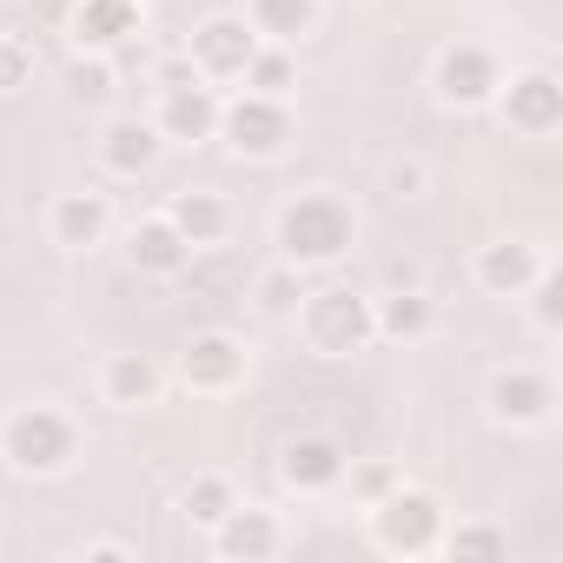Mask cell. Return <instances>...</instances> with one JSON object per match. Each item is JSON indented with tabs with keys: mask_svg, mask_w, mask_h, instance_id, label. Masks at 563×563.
<instances>
[{
	"mask_svg": "<svg viewBox=\"0 0 563 563\" xmlns=\"http://www.w3.org/2000/svg\"><path fill=\"white\" fill-rule=\"evenodd\" d=\"M272 245H278V258L299 265V272H332V265L358 245V212H352L345 192L312 186V192H299V199L278 206Z\"/></svg>",
	"mask_w": 563,
	"mask_h": 563,
	"instance_id": "obj_1",
	"label": "cell"
},
{
	"mask_svg": "<svg viewBox=\"0 0 563 563\" xmlns=\"http://www.w3.org/2000/svg\"><path fill=\"white\" fill-rule=\"evenodd\" d=\"M80 457V424L60 405H14L0 418V464L14 477H60Z\"/></svg>",
	"mask_w": 563,
	"mask_h": 563,
	"instance_id": "obj_2",
	"label": "cell"
},
{
	"mask_svg": "<svg viewBox=\"0 0 563 563\" xmlns=\"http://www.w3.org/2000/svg\"><path fill=\"white\" fill-rule=\"evenodd\" d=\"M299 339L319 352V358H358L378 345L372 332V299L352 292V286H319V292H299Z\"/></svg>",
	"mask_w": 563,
	"mask_h": 563,
	"instance_id": "obj_3",
	"label": "cell"
},
{
	"mask_svg": "<svg viewBox=\"0 0 563 563\" xmlns=\"http://www.w3.org/2000/svg\"><path fill=\"white\" fill-rule=\"evenodd\" d=\"M372 543L385 556H438V537H444V504L424 490V484H391L372 510Z\"/></svg>",
	"mask_w": 563,
	"mask_h": 563,
	"instance_id": "obj_4",
	"label": "cell"
},
{
	"mask_svg": "<svg viewBox=\"0 0 563 563\" xmlns=\"http://www.w3.org/2000/svg\"><path fill=\"white\" fill-rule=\"evenodd\" d=\"M292 107L286 100H272V93H232V100H219V146L232 153V159H252V166H265V159H278L292 146Z\"/></svg>",
	"mask_w": 563,
	"mask_h": 563,
	"instance_id": "obj_5",
	"label": "cell"
},
{
	"mask_svg": "<svg viewBox=\"0 0 563 563\" xmlns=\"http://www.w3.org/2000/svg\"><path fill=\"white\" fill-rule=\"evenodd\" d=\"M173 372H179V385H186L192 398H232V391L252 378V352H245L239 332L206 325V332H192V339L179 345Z\"/></svg>",
	"mask_w": 563,
	"mask_h": 563,
	"instance_id": "obj_6",
	"label": "cell"
},
{
	"mask_svg": "<svg viewBox=\"0 0 563 563\" xmlns=\"http://www.w3.org/2000/svg\"><path fill=\"white\" fill-rule=\"evenodd\" d=\"M497 87H504V60H497L484 41H451V47H438V60H431V93H438L451 113L490 107Z\"/></svg>",
	"mask_w": 563,
	"mask_h": 563,
	"instance_id": "obj_7",
	"label": "cell"
},
{
	"mask_svg": "<svg viewBox=\"0 0 563 563\" xmlns=\"http://www.w3.org/2000/svg\"><path fill=\"white\" fill-rule=\"evenodd\" d=\"M497 120L517 133V140H550L563 126V80L550 67H523V74H504L497 87Z\"/></svg>",
	"mask_w": 563,
	"mask_h": 563,
	"instance_id": "obj_8",
	"label": "cell"
},
{
	"mask_svg": "<svg viewBox=\"0 0 563 563\" xmlns=\"http://www.w3.org/2000/svg\"><path fill=\"white\" fill-rule=\"evenodd\" d=\"M484 411L504 431H543L556 418V385L537 365H497L490 385H484Z\"/></svg>",
	"mask_w": 563,
	"mask_h": 563,
	"instance_id": "obj_9",
	"label": "cell"
},
{
	"mask_svg": "<svg viewBox=\"0 0 563 563\" xmlns=\"http://www.w3.org/2000/svg\"><path fill=\"white\" fill-rule=\"evenodd\" d=\"M252 54H258V34L245 27V14H206V21L192 27V41H186V60H192L199 80H212V87H232Z\"/></svg>",
	"mask_w": 563,
	"mask_h": 563,
	"instance_id": "obj_10",
	"label": "cell"
},
{
	"mask_svg": "<svg viewBox=\"0 0 563 563\" xmlns=\"http://www.w3.org/2000/svg\"><path fill=\"white\" fill-rule=\"evenodd\" d=\"M345 464H352L345 444L325 438V431H299V438L278 444V484L299 490V497H325V490H339V484H345Z\"/></svg>",
	"mask_w": 563,
	"mask_h": 563,
	"instance_id": "obj_11",
	"label": "cell"
},
{
	"mask_svg": "<svg viewBox=\"0 0 563 563\" xmlns=\"http://www.w3.org/2000/svg\"><path fill=\"white\" fill-rule=\"evenodd\" d=\"M212 550L225 556V563H272L278 550H286V523H278V510H265V504H232L212 530Z\"/></svg>",
	"mask_w": 563,
	"mask_h": 563,
	"instance_id": "obj_12",
	"label": "cell"
},
{
	"mask_svg": "<svg viewBox=\"0 0 563 563\" xmlns=\"http://www.w3.org/2000/svg\"><path fill=\"white\" fill-rule=\"evenodd\" d=\"M166 146H206L219 140V87L212 80H186V87H159V113H153Z\"/></svg>",
	"mask_w": 563,
	"mask_h": 563,
	"instance_id": "obj_13",
	"label": "cell"
},
{
	"mask_svg": "<svg viewBox=\"0 0 563 563\" xmlns=\"http://www.w3.org/2000/svg\"><path fill=\"white\" fill-rule=\"evenodd\" d=\"M140 0H74V14H67V41L74 54H120L133 34H140Z\"/></svg>",
	"mask_w": 563,
	"mask_h": 563,
	"instance_id": "obj_14",
	"label": "cell"
},
{
	"mask_svg": "<svg viewBox=\"0 0 563 563\" xmlns=\"http://www.w3.org/2000/svg\"><path fill=\"white\" fill-rule=\"evenodd\" d=\"M107 232H113L107 192H93V186L54 192V206H47V239H54L60 252H93V245H107Z\"/></svg>",
	"mask_w": 563,
	"mask_h": 563,
	"instance_id": "obj_15",
	"label": "cell"
},
{
	"mask_svg": "<svg viewBox=\"0 0 563 563\" xmlns=\"http://www.w3.org/2000/svg\"><path fill=\"white\" fill-rule=\"evenodd\" d=\"M543 265H550V258H543L530 239H490V245H477V258H471L477 286H484L490 299H523V286H530Z\"/></svg>",
	"mask_w": 563,
	"mask_h": 563,
	"instance_id": "obj_16",
	"label": "cell"
},
{
	"mask_svg": "<svg viewBox=\"0 0 563 563\" xmlns=\"http://www.w3.org/2000/svg\"><path fill=\"white\" fill-rule=\"evenodd\" d=\"M126 258H133V272H146V278H179V272L192 265V245H186V232H179L166 212H146V219L126 225Z\"/></svg>",
	"mask_w": 563,
	"mask_h": 563,
	"instance_id": "obj_17",
	"label": "cell"
},
{
	"mask_svg": "<svg viewBox=\"0 0 563 563\" xmlns=\"http://www.w3.org/2000/svg\"><path fill=\"white\" fill-rule=\"evenodd\" d=\"M159 146H166L159 126L140 120V113H113V120L100 126V166H107L113 179H140V173H153Z\"/></svg>",
	"mask_w": 563,
	"mask_h": 563,
	"instance_id": "obj_18",
	"label": "cell"
},
{
	"mask_svg": "<svg viewBox=\"0 0 563 563\" xmlns=\"http://www.w3.org/2000/svg\"><path fill=\"white\" fill-rule=\"evenodd\" d=\"M159 391H166V372L146 352H107L100 358V405L146 411V405H159Z\"/></svg>",
	"mask_w": 563,
	"mask_h": 563,
	"instance_id": "obj_19",
	"label": "cell"
},
{
	"mask_svg": "<svg viewBox=\"0 0 563 563\" xmlns=\"http://www.w3.org/2000/svg\"><path fill=\"white\" fill-rule=\"evenodd\" d=\"M372 332H378V345H418L438 332V299L418 286L385 292V299H372Z\"/></svg>",
	"mask_w": 563,
	"mask_h": 563,
	"instance_id": "obj_20",
	"label": "cell"
},
{
	"mask_svg": "<svg viewBox=\"0 0 563 563\" xmlns=\"http://www.w3.org/2000/svg\"><path fill=\"white\" fill-rule=\"evenodd\" d=\"M166 219L186 232L192 252H206V245H219V239L232 232V206H225V192H212V186H186V192H173V199H166Z\"/></svg>",
	"mask_w": 563,
	"mask_h": 563,
	"instance_id": "obj_21",
	"label": "cell"
},
{
	"mask_svg": "<svg viewBox=\"0 0 563 563\" xmlns=\"http://www.w3.org/2000/svg\"><path fill=\"white\" fill-rule=\"evenodd\" d=\"M245 27L258 34V41H278V47H292V41H306L312 27H319V0H245Z\"/></svg>",
	"mask_w": 563,
	"mask_h": 563,
	"instance_id": "obj_22",
	"label": "cell"
},
{
	"mask_svg": "<svg viewBox=\"0 0 563 563\" xmlns=\"http://www.w3.org/2000/svg\"><path fill=\"white\" fill-rule=\"evenodd\" d=\"M239 87H245V93H272V100H292V87H299V60H292V47L258 41V54L245 60Z\"/></svg>",
	"mask_w": 563,
	"mask_h": 563,
	"instance_id": "obj_23",
	"label": "cell"
},
{
	"mask_svg": "<svg viewBox=\"0 0 563 563\" xmlns=\"http://www.w3.org/2000/svg\"><path fill=\"white\" fill-rule=\"evenodd\" d=\"M232 504H239V484H232L225 471H199V477L179 490V517H186L192 530H212Z\"/></svg>",
	"mask_w": 563,
	"mask_h": 563,
	"instance_id": "obj_24",
	"label": "cell"
},
{
	"mask_svg": "<svg viewBox=\"0 0 563 563\" xmlns=\"http://www.w3.org/2000/svg\"><path fill=\"white\" fill-rule=\"evenodd\" d=\"M438 550H444L451 563H497V556L510 550V537H504L497 523H471V517H464V523H451V517H444Z\"/></svg>",
	"mask_w": 563,
	"mask_h": 563,
	"instance_id": "obj_25",
	"label": "cell"
},
{
	"mask_svg": "<svg viewBox=\"0 0 563 563\" xmlns=\"http://www.w3.org/2000/svg\"><path fill=\"white\" fill-rule=\"evenodd\" d=\"M60 87H67L74 107H100V100H113V87H120L113 54H74L67 74H60Z\"/></svg>",
	"mask_w": 563,
	"mask_h": 563,
	"instance_id": "obj_26",
	"label": "cell"
},
{
	"mask_svg": "<svg viewBox=\"0 0 563 563\" xmlns=\"http://www.w3.org/2000/svg\"><path fill=\"white\" fill-rule=\"evenodd\" d=\"M523 299H530V325H537L543 339H556V332H563V272L543 265L530 286H523Z\"/></svg>",
	"mask_w": 563,
	"mask_h": 563,
	"instance_id": "obj_27",
	"label": "cell"
},
{
	"mask_svg": "<svg viewBox=\"0 0 563 563\" xmlns=\"http://www.w3.org/2000/svg\"><path fill=\"white\" fill-rule=\"evenodd\" d=\"M299 278H306L299 265H286V258H278V265L258 278V312H265V319H292V312H299V292H306Z\"/></svg>",
	"mask_w": 563,
	"mask_h": 563,
	"instance_id": "obj_28",
	"label": "cell"
},
{
	"mask_svg": "<svg viewBox=\"0 0 563 563\" xmlns=\"http://www.w3.org/2000/svg\"><path fill=\"white\" fill-rule=\"evenodd\" d=\"M34 67H41V54H34L27 34H0V93L34 87Z\"/></svg>",
	"mask_w": 563,
	"mask_h": 563,
	"instance_id": "obj_29",
	"label": "cell"
},
{
	"mask_svg": "<svg viewBox=\"0 0 563 563\" xmlns=\"http://www.w3.org/2000/svg\"><path fill=\"white\" fill-rule=\"evenodd\" d=\"M385 192H391L398 206L424 199V192H431V166H424L418 153H391V159H385Z\"/></svg>",
	"mask_w": 563,
	"mask_h": 563,
	"instance_id": "obj_30",
	"label": "cell"
},
{
	"mask_svg": "<svg viewBox=\"0 0 563 563\" xmlns=\"http://www.w3.org/2000/svg\"><path fill=\"white\" fill-rule=\"evenodd\" d=\"M345 484H352V504L372 510L391 484H405V471H398V464H345Z\"/></svg>",
	"mask_w": 563,
	"mask_h": 563,
	"instance_id": "obj_31",
	"label": "cell"
},
{
	"mask_svg": "<svg viewBox=\"0 0 563 563\" xmlns=\"http://www.w3.org/2000/svg\"><path fill=\"white\" fill-rule=\"evenodd\" d=\"M186 80H199V67H192L186 54H166L159 74H153V87H186Z\"/></svg>",
	"mask_w": 563,
	"mask_h": 563,
	"instance_id": "obj_32",
	"label": "cell"
},
{
	"mask_svg": "<svg viewBox=\"0 0 563 563\" xmlns=\"http://www.w3.org/2000/svg\"><path fill=\"white\" fill-rule=\"evenodd\" d=\"M87 556H93V563H133V543H120V537H100V543H87Z\"/></svg>",
	"mask_w": 563,
	"mask_h": 563,
	"instance_id": "obj_33",
	"label": "cell"
},
{
	"mask_svg": "<svg viewBox=\"0 0 563 563\" xmlns=\"http://www.w3.org/2000/svg\"><path fill=\"white\" fill-rule=\"evenodd\" d=\"M67 14H74V0H34V21L47 27H67Z\"/></svg>",
	"mask_w": 563,
	"mask_h": 563,
	"instance_id": "obj_34",
	"label": "cell"
},
{
	"mask_svg": "<svg viewBox=\"0 0 563 563\" xmlns=\"http://www.w3.org/2000/svg\"><path fill=\"white\" fill-rule=\"evenodd\" d=\"M140 8H153V0H140Z\"/></svg>",
	"mask_w": 563,
	"mask_h": 563,
	"instance_id": "obj_35",
	"label": "cell"
}]
</instances>
